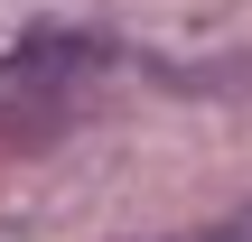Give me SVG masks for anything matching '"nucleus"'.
<instances>
[{"instance_id":"nucleus-1","label":"nucleus","mask_w":252,"mask_h":242,"mask_svg":"<svg viewBox=\"0 0 252 242\" xmlns=\"http://www.w3.org/2000/svg\"><path fill=\"white\" fill-rule=\"evenodd\" d=\"M103 65H112V47L94 28H28L0 56V149H47Z\"/></svg>"},{"instance_id":"nucleus-2","label":"nucleus","mask_w":252,"mask_h":242,"mask_svg":"<svg viewBox=\"0 0 252 242\" xmlns=\"http://www.w3.org/2000/svg\"><path fill=\"white\" fill-rule=\"evenodd\" d=\"M206 242H252V215H234V224H215Z\"/></svg>"}]
</instances>
